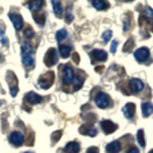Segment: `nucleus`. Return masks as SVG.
<instances>
[{"label": "nucleus", "mask_w": 153, "mask_h": 153, "mask_svg": "<svg viewBox=\"0 0 153 153\" xmlns=\"http://www.w3.org/2000/svg\"><path fill=\"white\" fill-rule=\"evenodd\" d=\"M61 135H62V132L61 131H56V132H54L52 134V143H56V142H59V139L61 138Z\"/></svg>", "instance_id": "a878e982"}, {"label": "nucleus", "mask_w": 153, "mask_h": 153, "mask_svg": "<svg viewBox=\"0 0 153 153\" xmlns=\"http://www.w3.org/2000/svg\"><path fill=\"white\" fill-rule=\"evenodd\" d=\"M51 3L53 5V9H54V13H56V16L57 17H60L62 16V12H63L61 3L59 1H52Z\"/></svg>", "instance_id": "6ab92c4d"}, {"label": "nucleus", "mask_w": 153, "mask_h": 153, "mask_svg": "<svg viewBox=\"0 0 153 153\" xmlns=\"http://www.w3.org/2000/svg\"><path fill=\"white\" fill-rule=\"evenodd\" d=\"M66 21L67 22H71L73 20V14H72V11H71V8L67 9V12H66Z\"/></svg>", "instance_id": "c756f323"}, {"label": "nucleus", "mask_w": 153, "mask_h": 153, "mask_svg": "<svg viewBox=\"0 0 153 153\" xmlns=\"http://www.w3.org/2000/svg\"><path fill=\"white\" fill-rule=\"evenodd\" d=\"M112 36V31L111 30H107V31H105L103 32L102 33V39H103V42L104 43H107L109 41V39L111 38Z\"/></svg>", "instance_id": "bb28decb"}, {"label": "nucleus", "mask_w": 153, "mask_h": 153, "mask_svg": "<svg viewBox=\"0 0 153 153\" xmlns=\"http://www.w3.org/2000/svg\"><path fill=\"white\" fill-rule=\"evenodd\" d=\"M126 153H140V152H139V149H138L137 147H132Z\"/></svg>", "instance_id": "f704fd0d"}, {"label": "nucleus", "mask_w": 153, "mask_h": 153, "mask_svg": "<svg viewBox=\"0 0 153 153\" xmlns=\"http://www.w3.org/2000/svg\"><path fill=\"white\" fill-rule=\"evenodd\" d=\"M33 18H35V20L37 23L41 24V25H43V24H44V22H45V16H44V14H40V16H38V18H36V17H33Z\"/></svg>", "instance_id": "7c9ffc66"}, {"label": "nucleus", "mask_w": 153, "mask_h": 153, "mask_svg": "<svg viewBox=\"0 0 153 153\" xmlns=\"http://www.w3.org/2000/svg\"><path fill=\"white\" fill-rule=\"evenodd\" d=\"M80 149L79 143L76 142H71L68 143L63 148V151L65 153H79Z\"/></svg>", "instance_id": "2eb2a0df"}, {"label": "nucleus", "mask_w": 153, "mask_h": 153, "mask_svg": "<svg viewBox=\"0 0 153 153\" xmlns=\"http://www.w3.org/2000/svg\"><path fill=\"white\" fill-rule=\"evenodd\" d=\"M55 81V74L54 72H47L46 74L40 76V78L38 79V83H39L40 87L43 89H48L53 85Z\"/></svg>", "instance_id": "f03ea898"}, {"label": "nucleus", "mask_w": 153, "mask_h": 153, "mask_svg": "<svg viewBox=\"0 0 153 153\" xmlns=\"http://www.w3.org/2000/svg\"><path fill=\"white\" fill-rule=\"evenodd\" d=\"M117 45H118V41L117 40H113L112 44H111V48H110V51L111 53H115L117 50Z\"/></svg>", "instance_id": "2f4dec72"}, {"label": "nucleus", "mask_w": 153, "mask_h": 153, "mask_svg": "<svg viewBox=\"0 0 153 153\" xmlns=\"http://www.w3.org/2000/svg\"><path fill=\"white\" fill-rule=\"evenodd\" d=\"M129 26H130V23H129V20L127 19V20H126V21H124V23H123V31L127 32Z\"/></svg>", "instance_id": "72a5a7b5"}, {"label": "nucleus", "mask_w": 153, "mask_h": 153, "mask_svg": "<svg viewBox=\"0 0 153 153\" xmlns=\"http://www.w3.org/2000/svg\"><path fill=\"white\" fill-rule=\"evenodd\" d=\"M149 50L147 49V48L146 47H142L140 48V49H138L135 51V53H134V56H135V59L140 61V62H143L148 59V57H149Z\"/></svg>", "instance_id": "39448f33"}, {"label": "nucleus", "mask_w": 153, "mask_h": 153, "mask_svg": "<svg viewBox=\"0 0 153 153\" xmlns=\"http://www.w3.org/2000/svg\"><path fill=\"white\" fill-rule=\"evenodd\" d=\"M143 16L147 22L153 24V10L150 7H146L145 11H143Z\"/></svg>", "instance_id": "412c9836"}, {"label": "nucleus", "mask_w": 153, "mask_h": 153, "mask_svg": "<svg viewBox=\"0 0 153 153\" xmlns=\"http://www.w3.org/2000/svg\"><path fill=\"white\" fill-rule=\"evenodd\" d=\"M57 60H59V56H57L56 50L54 49V48H51V49L48 50L44 56V63L48 67H51L53 65H55L57 62Z\"/></svg>", "instance_id": "7ed1b4c3"}, {"label": "nucleus", "mask_w": 153, "mask_h": 153, "mask_svg": "<svg viewBox=\"0 0 153 153\" xmlns=\"http://www.w3.org/2000/svg\"><path fill=\"white\" fill-rule=\"evenodd\" d=\"M42 5H43V1H41V0H36V1H31L28 3L29 9H30L32 12L39 11L42 7Z\"/></svg>", "instance_id": "a211bd4d"}, {"label": "nucleus", "mask_w": 153, "mask_h": 153, "mask_svg": "<svg viewBox=\"0 0 153 153\" xmlns=\"http://www.w3.org/2000/svg\"><path fill=\"white\" fill-rule=\"evenodd\" d=\"M100 127L105 134H111L116 130L118 126L111 121H102L100 123Z\"/></svg>", "instance_id": "1a4fd4ad"}, {"label": "nucleus", "mask_w": 153, "mask_h": 153, "mask_svg": "<svg viewBox=\"0 0 153 153\" xmlns=\"http://www.w3.org/2000/svg\"><path fill=\"white\" fill-rule=\"evenodd\" d=\"M25 153H33V152H28V151H27V152H25Z\"/></svg>", "instance_id": "58836bf2"}, {"label": "nucleus", "mask_w": 153, "mask_h": 153, "mask_svg": "<svg viewBox=\"0 0 153 153\" xmlns=\"http://www.w3.org/2000/svg\"><path fill=\"white\" fill-rule=\"evenodd\" d=\"M83 81H84V78H82L81 76L78 75L76 76V78L74 79V90L76 91L81 88V86L83 84Z\"/></svg>", "instance_id": "5701e85b"}, {"label": "nucleus", "mask_w": 153, "mask_h": 153, "mask_svg": "<svg viewBox=\"0 0 153 153\" xmlns=\"http://www.w3.org/2000/svg\"><path fill=\"white\" fill-rule=\"evenodd\" d=\"M149 153H153V149H152V150H150V151H149Z\"/></svg>", "instance_id": "4c0bfd02"}, {"label": "nucleus", "mask_w": 153, "mask_h": 153, "mask_svg": "<svg viewBox=\"0 0 153 153\" xmlns=\"http://www.w3.org/2000/svg\"><path fill=\"white\" fill-rule=\"evenodd\" d=\"M62 79L65 84H70L74 79V71L70 65H65L62 74Z\"/></svg>", "instance_id": "423d86ee"}, {"label": "nucleus", "mask_w": 153, "mask_h": 153, "mask_svg": "<svg viewBox=\"0 0 153 153\" xmlns=\"http://www.w3.org/2000/svg\"><path fill=\"white\" fill-rule=\"evenodd\" d=\"M25 100L30 104H37L42 102V97L35 92H29L25 95Z\"/></svg>", "instance_id": "9b49d317"}, {"label": "nucleus", "mask_w": 153, "mask_h": 153, "mask_svg": "<svg viewBox=\"0 0 153 153\" xmlns=\"http://www.w3.org/2000/svg\"><path fill=\"white\" fill-rule=\"evenodd\" d=\"M79 133L82 134V135L94 137L98 134V131L92 124H83L79 127Z\"/></svg>", "instance_id": "0eeeda50"}, {"label": "nucleus", "mask_w": 153, "mask_h": 153, "mask_svg": "<svg viewBox=\"0 0 153 153\" xmlns=\"http://www.w3.org/2000/svg\"><path fill=\"white\" fill-rule=\"evenodd\" d=\"M73 59H74V61L76 62V63H79V56H78V54H76V53H75V54H74V56H73Z\"/></svg>", "instance_id": "c9c22d12"}, {"label": "nucleus", "mask_w": 153, "mask_h": 153, "mask_svg": "<svg viewBox=\"0 0 153 153\" xmlns=\"http://www.w3.org/2000/svg\"><path fill=\"white\" fill-rule=\"evenodd\" d=\"M109 102H110L109 96L107 94L103 93V92H100L95 98L96 104H97L98 106L100 108H102V109L106 108L109 105Z\"/></svg>", "instance_id": "20e7f679"}, {"label": "nucleus", "mask_w": 153, "mask_h": 153, "mask_svg": "<svg viewBox=\"0 0 153 153\" xmlns=\"http://www.w3.org/2000/svg\"><path fill=\"white\" fill-rule=\"evenodd\" d=\"M91 56L97 61H104L107 59V54L103 50H99V49L93 50L91 52Z\"/></svg>", "instance_id": "ddd939ff"}, {"label": "nucleus", "mask_w": 153, "mask_h": 153, "mask_svg": "<svg viewBox=\"0 0 153 153\" xmlns=\"http://www.w3.org/2000/svg\"><path fill=\"white\" fill-rule=\"evenodd\" d=\"M130 88L133 93H139L143 89V82L139 79H132L130 80Z\"/></svg>", "instance_id": "4468645a"}, {"label": "nucleus", "mask_w": 153, "mask_h": 153, "mask_svg": "<svg viewBox=\"0 0 153 153\" xmlns=\"http://www.w3.org/2000/svg\"><path fill=\"white\" fill-rule=\"evenodd\" d=\"M21 57L23 64L32 66L35 63V54L32 45L29 42H24L21 46Z\"/></svg>", "instance_id": "f257e3e1"}, {"label": "nucleus", "mask_w": 153, "mask_h": 153, "mask_svg": "<svg viewBox=\"0 0 153 153\" xmlns=\"http://www.w3.org/2000/svg\"><path fill=\"white\" fill-rule=\"evenodd\" d=\"M142 111L143 117L146 118L153 113V104L149 102H146L142 104Z\"/></svg>", "instance_id": "f3484780"}, {"label": "nucleus", "mask_w": 153, "mask_h": 153, "mask_svg": "<svg viewBox=\"0 0 153 153\" xmlns=\"http://www.w3.org/2000/svg\"><path fill=\"white\" fill-rule=\"evenodd\" d=\"M67 31L65 30V29H61V30H59V31H57V33H56V40L59 41V42H60L61 40H63L64 38L67 36Z\"/></svg>", "instance_id": "393cba45"}, {"label": "nucleus", "mask_w": 153, "mask_h": 153, "mask_svg": "<svg viewBox=\"0 0 153 153\" xmlns=\"http://www.w3.org/2000/svg\"><path fill=\"white\" fill-rule=\"evenodd\" d=\"M86 153H99V149L98 147H95V146H92V147H89Z\"/></svg>", "instance_id": "473e14b6"}, {"label": "nucleus", "mask_w": 153, "mask_h": 153, "mask_svg": "<svg viewBox=\"0 0 153 153\" xmlns=\"http://www.w3.org/2000/svg\"><path fill=\"white\" fill-rule=\"evenodd\" d=\"M135 111H136V106H135V104L132 103V102L126 103L123 108V112L124 117H126V119H129V120L134 117Z\"/></svg>", "instance_id": "9d476101"}, {"label": "nucleus", "mask_w": 153, "mask_h": 153, "mask_svg": "<svg viewBox=\"0 0 153 153\" xmlns=\"http://www.w3.org/2000/svg\"><path fill=\"white\" fill-rule=\"evenodd\" d=\"M133 44H134L133 39H132V38H129V39L126 41V44H124V47H123V52H128V51L130 50L131 48L133 47Z\"/></svg>", "instance_id": "cd10ccee"}, {"label": "nucleus", "mask_w": 153, "mask_h": 153, "mask_svg": "<svg viewBox=\"0 0 153 153\" xmlns=\"http://www.w3.org/2000/svg\"><path fill=\"white\" fill-rule=\"evenodd\" d=\"M92 5L96 10H98V11H103V10L107 8V4L104 1H100V0H95V1L92 2Z\"/></svg>", "instance_id": "4be33fe9"}, {"label": "nucleus", "mask_w": 153, "mask_h": 153, "mask_svg": "<svg viewBox=\"0 0 153 153\" xmlns=\"http://www.w3.org/2000/svg\"><path fill=\"white\" fill-rule=\"evenodd\" d=\"M9 17L12 20L14 28L16 30H20L23 26V18L20 14L18 13H9Z\"/></svg>", "instance_id": "f8f14e48"}, {"label": "nucleus", "mask_w": 153, "mask_h": 153, "mask_svg": "<svg viewBox=\"0 0 153 153\" xmlns=\"http://www.w3.org/2000/svg\"><path fill=\"white\" fill-rule=\"evenodd\" d=\"M121 151V143L118 141L110 143L106 146V153H119Z\"/></svg>", "instance_id": "dca6fc26"}, {"label": "nucleus", "mask_w": 153, "mask_h": 153, "mask_svg": "<svg viewBox=\"0 0 153 153\" xmlns=\"http://www.w3.org/2000/svg\"><path fill=\"white\" fill-rule=\"evenodd\" d=\"M9 140L10 143H13V146H20L22 143H23V135L18 131H14L13 132L11 135L9 137Z\"/></svg>", "instance_id": "6e6552de"}, {"label": "nucleus", "mask_w": 153, "mask_h": 153, "mask_svg": "<svg viewBox=\"0 0 153 153\" xmlns=\"http://www.w3.org/2000/svg\"><path fill=\"white\" fill-rule=\"evenodd\" d=\"M137 140L139 145H140L142 147L146 146V140H145V136H143V129H140L137 133Z\"/></svg>", "instance_id": "b1692460"}, {"label": "nucleus", "mask_w": 153, "mask_h": 153, "mask_svg": "<svg viewBox=\"0 0 153 153\" xmlns=\"http://www.w3.org/2000/svg\"><path fill=\"white\" fill-rule=\"evenodd\" d=\"M24 35H25V36L27 38H32L33 36H35V32H33V30L32 28H27L25 31H24Z\"/></svg>", "instance_id": "c85d7f7f"}, {"label": "nucleus", "mask_w": 153, "mask_h": 153, "mask_svg": "<svg viewBox=\"0 0 153 153\" xmlns=\"http://www.w3.org/2000/svg\"><path fill=\"white\" fill-rule=\"evenodd\" d=\"M71 51H72L71 46H68V45H60L59 46V53L63 59H66V57H68L70 56Z\"/></svg>", "instance_id": "aec40b11"}, {"label": "nucleus", "mask_w": 153, "mask_h": 153, "mask_svg": "<svg viewBox=\"0 0 153 153\" xmlns=\"http://www.w3.org/2000/svg\"><path fill=\"white\" fill-rule=\"evenodd\" d=\"M4 59H5V57L3 56V55L1 54V53H0V62H3Z\"/></svg>", "instance_id": "e433bc0d"}]
</instances>
